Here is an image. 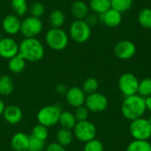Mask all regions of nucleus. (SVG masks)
I'll use <instances>...</instances> for the list:
<instances>
[{
  "label": "nucleus",
  "instance_id": "obj_29",
  "mask_svg": "<svg viewBox=\"0 0 151 151\" xmlns=\"http://www.w3.org/2000/svg\"><path fill=\"white\" fill-rule=\"evenodd\" d=\"M143 98L149 97L151 96V78H145L139 82L138 93Z\"/></svg>",
  "mask_w": 151,
  "mask_h": 151
},
{
  "label": "nucleus",
  "instance_id": "obj_36",
  "mask_svg": "<svg viewBox=\"0 0 151 151\" xmlns=\"http://www.w3.org/2000/svg\"><path fill=\"white\" fill-rule=\"evenodd\" d=\"M84 20L86 21V23L91 27H94L95 25H96L99 22V19H98V15L96 13H88L87 15V17L84 19Z\"/></svg>",
  "mask_w": 151,
  "mask_h": 151
},
{
  "label": "nucleus",
  "instance_id": "obj_15",
  "mask_svg": "<svg viewBox=\"0 0 151 151\" xmlns=\"http://www.w3.org/2000/svg\"><path fill=\"white\" fill-rule=\"evenodd\" d=\"M21 20L15 14H8L4 16L2 21V27L7 35H14L20 32Z\"/></svg>",
  "mask_w": 151,
  "mask_h": 151
},
{
  "label": "nucleus",
  "instance_id": "obj_27",
  "mask_svg": "<svg viewBox=\"0 0 151 151\" xmlns=\"http://www.w3.org/2000/svg\"><path fill=\"white\" fill-rule=\"evenodd\" d=\"M134 4V0H111V8L124 13L129 11Z\"/></svg>",
  "mask_w": 151,
  "mask_h": 151
},
{
  "label": "nucleus",
  "instance_id": "obj_17",
  "mask_svg": "<svg viewBox=\"0 0 151 151\" xmlns=\"http://www.w3.org/2000/svg\"><path fill=\"white\" fill-rule=\"evenodd\" d=\"M29 144V135L19 132L12 135L11 139V147L14 151H27Z\"/></svg>",
  "mask_w": 151,
  "mask_h": 151
},
{
  "label": "nucleus",
  "instance_id": "obj_16",
  "mask_svg": "<svg viewBox=\"0 0 151 151\" xmlns=\"http://www.w3.org/2000/svg\"><path fill=\"white\" fill-rule=\"evenodd\" d=\"M2 116L9 125H18L23 119V112L19 106L11 104L5 106Z\"/></svg>",
  "mask_w": 151,
  "mask_h": 151
},
{
  "label": "nucleus",
  "instance_id": "obj_43",
  "mask_svg": "<svg viewBox=\"0 0 151 151\" xmlns=\"http://www.w3.org/2000/svg\"><path fill=\"white\" fill-rule=\"evenodd\" d=\"M75 151H76V150H75Z\"/></svg>",
  "mask_w": 151,
  "mask_h": 151
},
{
  "label": "nucleus",
  "instance_id": "obj_32",
  "mask_svg": "<svg viewBox=\"0 0 151 151\" xmlns=\"http://www.w3.org/2000/svg\"><path fill=\"white\" fill-rule=\"evenodd\" d=\"M46 148L45 142L29 135V144L27 151H42Z\"/></svg>",
  "mask_w": 151,
  "mask_h": 151
},
{
  "label": "nucleus",
  "instance_id": "obj_41",
  "mask_svg": "<svg viewBox=\"0 0 151 151\" xmlns=\"http://www.w3.org/2000/svg\"><path fill=\"white\" fill-rule=\"evenodd\" d=\"M149 119V121H150V125H151V117L150 118V119Z\"/></svg>",
  "mask_w": 151,
  "mask_h": 151
},
{
  "label": "nucleus",
  "instance_id": "obj_23",
  "mask_svg": "<svg viewBox=\"0 0 151 151\" xmlns=\"http://www.w3.org/2000/svg\"><path fill=\"white\" fill-rule=\"evenodd\" d=\"M89 8L94 12V13L99 15L111 8V0H90Z\"/></svg>",
  "mask_w": 151,
  "mask_h": 151
},
{
  "label": "nucleus",
  "instance_id": "obj_7",
  "mask_svg": "<svg viewBox=\"0 0 151 151\" xmlns=\"http://www.w3.org/2000/svg\"><path fill=\"white\" fill-rule=\"evenodd\" d=\"M96 134L97 131L96 126L88 120L77 122L73 128L74 137L84 143L95 139Z\"/></svg>",
  "mask_w": 151,
  "mask_h": 151
},
{
  "label": "nucleus",
  "instance_id": "obj_21",
  "mask_svg": "<svg viewBox=\"0 0 151 151\" xmlns=\"http://www.w3.org/2000/svg\"><path fill=\"white\" fill-rule=\"evenodd\" d=\"M74 135L72 130L65 129V128H60L58 130L56 134V142L59 143L60 145L64 147H67L72 144L73 141Z\"/></svg>",
  "mask_w": 151,
  "mask_h": 151
},
{
  "label": "nucleus",
  "instance_id": "obj_8",
  "mask_svg": "<svg viewBox=\"0 0 151 151\" xmlns=\"http://www.w3.org/2000/svg\"><path fill=\"white\" fill-rule=\"evenodd\" d=\"M42 22L40 18L29 16L21 21L20 33L25 38H36L42 31Z\"/></svg>",
  "mask_w": 151,
  "mask_h": 151
},
{
  "label": "nucleus",
  "instance_id": "obj_30",
  "mask_svg": "<svg viewBox=\"0 0 151 151\" xmlns=\"http://www.w3.org/2000/svg\"><path fill=\"white\" fill-rule=\"evenodd\" d=\"M31 135L37 138V139H39V140L46 142V140L49 137L48 127H44V126H42L41 124H37L33 127Z\"/></svg>",
  "mask_w": 151,
  "mask_h": 151
},
{
  "label": "nucleus",
  "instance_id": "obj_9",
  "mask_svg": "<svg viewBox=\"0 0 151 151\" xmlns=\"http://www.w3.org/2000/svg\"><path fill=\"white\" fill-rule=\"evenodd\" d=\"M139 82L140 81L134 74L131 73H126L119 77V88L120 92L126 97L134 96L138 93Z\"/></svg>",
  "mask_w": 151,
  "mask_h": 151
},
{
  "label": "nucleus",
  "instance_id": "obj_39",
  "mask_svg": "<svg viewBox=\"0 0 151 151\" xmlns=\"http://www.w3.org/2000/svg\"><path fill=\"white\" fill-rule=\"evenodd\" d=\"M145 99V106H146V110H148L150 112H151V96L149 97L144 98Z\"/></svg>",
  "mask_w": 151,
  "mask_h": 151
},
{
  "label": "nucleus",
  "instance_id": "obj_4",
  "mask_svg": "<svg viewBox=\"0 0 151 151\" xmlns=\"http://www.w3.org/2000/svg\"><path fill=\"white\" fill-rule=\"evenodd\" d=\"M45 42L51 50L60 51L66 48L69 42V37L66 32L64 31L61 27H51L45 35Z\"/></svg>",
  "mask_w": 151,
  "mask_h": 151
},
{
  "label": "nucleus",
  "instance_id": "obj_31",
  "mask_svg": "<svg viewBox=\"0 0 151 151\" xmlns=\"http://www.w3.org/2000/svg\"><path fill=\"white\" fill-rule=\"evenodd\" d=\"M98 86H99V84H98L97 80L96 78L90 77V78H88L84 81L81 88L85 92L86 95H89V94L96 92Z\"/></svg>",
  "mask_w": 151,
  "mask_h": 151
},
{
  "label": "nucleus",
  "instance_id": "obj_6",
  "mask_svg": "<svg viewBox=\"0 0 151 151\" xmlns=\"http://www.w3.org/2000/svg\"><path fill=\"white\" fill-rule=\"evenodd\" d=\"M130 134L134 140L148 141L151 137V125L149 119L142 118L131 121Z\"/></svg>",
  "mask_w": 151,
  "mask_h": 151
},
{
  "label": "nucleus",
  "instance_id": "obj_25",
  "mask_svg": "<svg viewBox=\"0 0 151 151\" xmlns=\"http://www.w3.org/2000/svg\"><path fill=\"white\" fill-rule=\"evenodd\" d=\"M11 7L15 12V15L19 17L24 16L28 11L27 0H11Z\"/></svg>",
  "mask_w": 151,
  "mask_h": 151
},
{
  "label": "nucleus",
  "instance_id": "obj_11",
  "mask_svg": "<svg viewBox=\"0 0 151 151\" xmlns=\"http://www.w3.org/2000/svg\"><path fill=\"white\" fill-rule=\"evenodd\" d=\"M136 53L135 44L129 40L119 41L114 47L115 56L121 60H128Z\"/></svg>",
  "mask_w": 151,
  "mask_h": 151
},
{
  "label": "nucleus",
  "instance_id": "obj_24",
  "mask_svg": "<svg viewBox=\"0 0 151 151\" xmlns=\"http://www.w3.org/2000/svg\"><path fill=\"white\" fill-rule=\"evenodd\" d=\"M65 21V15L61 10H54L49 16V23L51 27L60 28Z\"/></svg>",
  "mask_w": 151,
  "mask_h": 151
},
{
  "label": "nucleus",
  "instance_id": "obj_12",
  "mask_svg": "<svg viewBox=\"0 0 151 151\" xmlns=\"http://www.w3.org/2000/svg\"><path fill=\"white\" fill-rule=\"evenodd\" d=\"M86 96H87L85 92L82 90V88L77 86L68 88L65 95L66 103L68 104V105L73 108H78L80 106L84 105Z\"/></svg>",
  "mask_w": 151,
  "mask_h": 151
},
{
  "label": "nucleus",
  "instance_id": "obj_33",
  "mask_svg": "<svg viewBox=\"0 0 151 151\" xmlns=\"http://www.w3.org/2000/svg\"><path fill=\"white\" fill-rule=\"evenodd\" d=\"M29 12L31 14L30 16H33L35 18H41L45 12V6L41 2H35L31 4Z\"/></svg>",
  "mask_w": 151,
  "mask_h": 151
},
{
  "label": "nucleus",
  "instance_id": "obj_5",
  "mask_svg": "<svg viewBox=\"0 0 151 151\" xmlns=\"http://www.w3.org/2000/svg\"><path fill=\"white\" fill-rule=\"evenodd\" d=\"M69 35L75 42L84 43L91 36V27L84 19H76L70 26Z\"/></svg>",
  "mask_w": 151,
  "mask_h": 151
},
{
  "label": "nucleus",
  "instance_id": "obj_10",
  "mask_svg": "<svg viewBox=\"0 0 151 151\" xmlns=\"http://www.w3.org/2000/svg\"><path fill=\"white\" fill-rule=\"evenodd\" d=\"M109 102L107 97L98 92L87 95L85 100V106L87 109L94 113H98L105 111L108 107Z\"/></svg>",
  "mask_w": 151,
  "mask_h": 151
},
{
  "label": "nucleus",
  "instance_id": "obj_37",
  "mask_svg": "<svg viewBox=\"0 0 151 151\" xmlns=\"http://www.w3.org/2000/svg\"><path fill=\"white\" fill-rule=\"evenodd\" d=\"M45 151H66V150L65 147L60 145L57 142H50L46 146Z\"/></svg>",
  "mask_w": 151,
  "mask_h": 151
},
{
  "label": "nucleus",
  "instance_id": "obj_40",
  "mask_svg": "<svg viewBox=\"0 0 151 151\" xmlns=\"http://www.w3.org/2000/svg\"><path fill=\"white\" fill-rule=\"evenodd\" d=\"M5 104H4V102L0 98V116L3 115V112L4 111V108H5Z\"/></svg>",
  "mask_w": 151,
  "mask_h": 151
},
{
  "label": "nucleus",
  "instance_id": "obj_13",
  "mask_svg": "<svg viewBox=\"0 0 151 151\" xmlns=\"http://www.w3.org/2000/svg\"><path fill=\"white\" fill-rule=\"evenodd\" d=\"M19 54V44L12 37H2L0 39V57L10 59Z\"/></svg>",
  "mask_w": 151,
  "mask_h": 151
},
{
  "label": "nucleus",
  "instance_id": "obj_14",
  "mask_svg": "<svg viewBox=\"0 0 151 151\" xmlns=\"http://www.w3.org/2000/svg\"><path fill=\"white\" fill-rule=\"evenodd\" d=\"M99 22L108 27H117L122 21V13L115 9H109L107 12L98 15Z\"/></svg>",
  "mask_w": 151,
  "mask_h": 151
},
{
  "label": "nucleus",
  "instance_id": "obj_18",
  "mask_svg": "<svg viewBox=\"0 0 151 151\" xmlns=\"http://www.w3.org/2000/svg\"><path fill=\"white\" fill-rule=\"evenodd\" d=\"M88 11V5L81 0H76L72 4L71 12L76 19H84L89 13Z\"/></svg>",
  "mask_w": 151,
  "mask_h": 151
},
{
  "label": "nucleus",
  "instance_id": "obj_3",
  "mask_svg": "<svg viewBox=\"0 0 151 151\" xmlns=\"http://www.w3.org/2000/svg\"><path fill=\"white\" fill-rule=\"evenodd\" d=\"M62 108L59 104H50L42 107L36 115L38 124L46 127H51L58 123Z\"/></svg>",
  "mask_w": 151,
  "mask_h": 151
},
{
  "label": "nucleus",
  "instance_id": "obj_34",
  "mask_svg": "<svg viewBox=\"0 0 151 151\" xmlns=\"http://www.w3.org/2000/svg\"><path fill=\"white\" fill-rule=\"evenodd\" d=\"M104 144L101 141L97 139H93L85 143L83 151H104Z\"/></svg>",
  "mask_w": 151,
  "mask_h": 151
},
{
  "label": "nucleus",
  "instance_id": "obj_35",
  "mask_svg": "<svg viewBox=\"0 0 151 151\" xmlns=\"http://www.w3.org/2000/svg\"><path fill=\"white\" fill-rule=\"evenodd\" d=\"M73 114L76 118L77 122L85 121V120H88L89 111L87 109V107L85 105H82V106H80L78 108H75V111Z\"/></svg>",
  "mask_w": 151,
  "mask_h": 151
},
{
  "label": "nucleus",
  "instance_id": "obj_28",
  "mask_svg": "<svg viewBox=\"0 0 151 151\" xmlns=\"http://www.w3.org/2000/svg\"><path fill=\"white\" fill-rule=\"evenodd\" d=\"M126 151H151V144L148 141L134 140L129 143Z\"/></svg>",
  "mask_w": 151,
  "mask_h": 151
},
{
  "label": "nucleus",
  "instance_id": "obj_42",
  "mask_svg": "<svg viewBox=\"0 0 151 151\" xmlns=\"http://www.w3.org/2000/svg\"><path fill=\"white\" fill-rule=\"evenodd\" d=\"M0 77H1V74H0Z\"/></svg>",
  "mask_w": 151,
  "mask_h": 151
},
{
  "label": "nucleus",
  "instance_id": "obj_38",
  "mask_svg": "<svg viewBox=\"0 0 151 151\" xmlns=\"http://www.w3.org/2000/svg\"><path fill=\"white\" fill-rule=\"evenodd\" d=\"M68 88L66 87V85L63 84V83H59L55 87V90L58 94L59 95H65L66 91H67Z\"/></svg>",
  "mask_w": 151,
  "mask_h": 151
},
{
  "label": "nucleus",
  "instance_id": "obj_1",
  "mask_svg": "<svg viewBox=\"0 0 151 151\" xmlns=\"http://www.w3.org/2000/svg\"><path fill=\"white\" fill-rule=\"evenodd\" d=\"M44 52V47L37 38H24L19 44V54L28 62L42 60Z\"/></svg>",
  "mask_w": 151,
  "mask_h": 151
},
{
  "label": "nucleus",
  "instance_id": "obj_22",
  "mask_svg": "<svg viewBox=\"0 0 151 151\" xmlns=\"http://www.w3.org/2000/svg\"><path fill=\"white\" fill-rule=\"evenodd\" d=\"M14 91V82L11 76L1 75L0 77V96H8Z\"/></svg>",
  "mask_w": 151,
  "mask_h": 151
},
{
  "label": "nucleus",
  "instance_id": "obj_19",
  "mask_svg": "<svg viewBox=\"0 0 151 151\" xmlns=\"http://www.w3.org/2000/svg\"><path fill=\"white\" fill-rule=\"evenodd\" d=\"M26 63L27 61L19 54H18L9 59L8 68L11 73L14 74H18L24 71V69L26 68Z\"/></svg>",
  "mask_w": 151,
  "mask_h": 151
},
{
  "label": "nucleus",
  "instance_id": "obj_26",
  "mask_svg": "<svg viewBox=\"0 0 151 151\" xmlns=\"http://www.w3.org/2000/svg\"><path fill=\"white\" fill-rule=\"evenodd\" d=\"M139 24L146 29H151V9L143 8L138 14Z\"/></svg>",
  "mask_w": 151,
  "mask_h": 151
},
{
  "label": "nucleus",
  "instance_id": "obj_2",
  "mask_svg": "<svg viewBox=\"0 0 151 151\" xmlns=\"http://www.w3.org/2000/svg\"><path fill=\"white\" fill-rule=\"evenodd\" d=\"M146 111L145 99L138 94L127 96L121 105L122 115L130 121L142 118Z\"/></svg>",
  "mask_w": 151,
  "mask_h": 151
},
{
  "label": "nucleus",
  "instance_id": "obj_20",
  "mask_svg": "<svg viewBox=\"0 0 151 151\" xmlns=\"http://www.w3.org/2000/svg\"><path fill=\"white\" fill-rule=\"evenodd\" d=\"M58 123L62 128L72 130L74 128V127L77 123V120L73 112L68 111H62L60 117H59Z\"/></svg>",
  "mask_w": 151,
  "mask_h": 151
}]
</instances>
